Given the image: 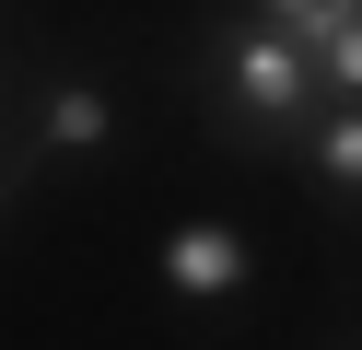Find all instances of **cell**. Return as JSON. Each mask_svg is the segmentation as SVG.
I'll list each match as a JSON object with an SVG mask.
<instances>
[{"instance_id":"4","label":"cell","mask_w":362,"mask_h":350,"mask_svg":"<svg viewBox=\"0 0 362 350\" xmlns=\"http://www.w3.org/2000/svg\"><path fill=\"white\" fill-rule=\"evenodd\" d=\"M292 163H304V187H315L327 210H351V199H362V93L315 105V117H304V140H292Z\"/></svg>"},{"instance_id":"1","label":"cell","mask_w":362,"mask_h":350,"mask_svg":"<svg viewBox=\"0 0 362 350\" xmlns=\"http://www.w3.org/2000/svg\"><path fill=\"white\" fill-rule=\"evenodd\" d=\"M187 82L211 93V140H222V152H245V163H292L304 117H315V105H339L327 70H315V47H304V35H281V23H257L245 0L211 23V35H199Z\"/></svg>"},{"instance_id":"3","label":"cell","mask_w":362,"mask_h":350,"mask_svg":"<svg viewBox=\"0 0 362 350\" xmlns=\"http://www.w3.org/2000/svg\"><path fill=\"white\" fill-rule=\"evenodd\" d=\"M257 280H269L257 233L222 222V210H187V222L152 233V292H164L175 315H245V303H257Z\"/></svg>"},{"instance_id":"5","label":"cell","mask_w":362,"mask_h":350,"mask_svg":"<svg viewBox=\"0 0 362 350\" xmlns=\"http://www.w3.org/2000/svg\"><path fill=\"white\" fill-rule=\"evenodd\" d=\"M257 23H281V35H304V47H327V35H351L362 23V0H245Z\"/></svg>"},{"instance_id":"6","label":"cell","mask_w":362,"mask_h":350,"mask_svg":"<svg viewBox=\"0 0 362 350\" xmlns=\"http://www.w3.org/2000/svg\"><path fill=\"white\" fill-rule=\"evenodd\" d=\"M35 199V175H24V163H12V140H0V222H12V210H24Z\"/></svg>"},{"instance_id":"2","label":"cell","mask_w":362,"mask_h":350,"mask_svg":"<svg viewBox=\"0 0 362 350\" xmlns=\"http://www.w3.org/2000/svg\"><path fill=\"white\" fill-rule=\"evenodd\" d=\"M12 163L47 175V163H117L129 152V117H117V82L82 59H47V70H12V117H0Z\"/></svg>"},{"instance_id":"7","label":"cell","mask_w":362,"mask_h":350,"mask_svg":"<svg viewBox=\"0 0 362 350\" xmlns=\"http://www.w3.org/2000/svg\"><path fill=\"white\" fill-rule=\"evenodd\" d=\"M0 117H12V59H0Z\"/></svg>"}]
</instances>
